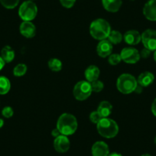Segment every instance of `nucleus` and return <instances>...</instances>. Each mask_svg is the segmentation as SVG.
Returning <instances> with one entry per match:
<instances>
[{
    "mask_svg": "<svg viewBox=\"0 0 156 156\" xmlns=\"http://www.w3.org/2000/svg\"><path fill=\"white\" fill-rule=\"evenodd\" d=\"M57 129L61 135L70 136L73 134L77 129V121L74 115L69 113H64L59 117L57 123Z\"/></svg>",
    "mask_w": 156,
    "mask_h": 156,
    "instance_id": "obj_1",
    "label": "nucleus"
},
{
    "mask_svg": "<svg viewBox=\"0 0 156 156\" xmlns=\"http://www.w3.org/2000/svg\"><path fill=\"white\" fill-rule=\"evenodd\" d=\"M109 22L103 19L94 20L90 27V33L93 37L97 40H105L111 31Z\"/></svg>",
    "mask_w": 156,
    "mask_h": 156,
    "instance_id": "obj_2",
    "label": "nucleus"
},
{
    "mask_svg": "<svg viewBox=\"0 0 156 156\" xmlns=\"http://www.w3.org/2000/svg\"><path fill=\"white\" fill-rule=\"evenodd\" d=\"M97 128L100 136L107 139L115 137L119 132V127L116 122L107 117L100 119L97 123Z\"/></svg>",
    "mask_w": 156,
    "mask_h": 156,
    "instance_id": "obj_3",
    "label": "nucleus"
},
{
    "mask_svg": "<svg viewBox=\"0 0 156 156\" xmlns=\"http://www.w3.org/2000/svg\"><path fill=\"white\" fill-rule=\"evenodd\" d=\"M116 86L119 92L124 94H129L136 90L138 87V82L131 74L124 73L119 76Z\"/></svg>",
    "mask_w": 156,
    "mask_h": 156,
    "instance_id": "obj_4",
    "label": "nucleus"
},
{
    "mask_svg": "<svg viewBox=\"0 0 156 156\" xmlns=\"http://www.w3.org/2000/svg\"><path fill=\"white\" fill-rule=\"evenodd\" d=\"M37 5L31 1H26L21 5L19 10V14L24 22H30L37 16Z\"/></svg>",
    "mask_w": 156,
    "mask_h": 156,
    "instance_id": "obj_5",
    "label": "nucleus"
},
{
    "mask_svg": "<svg viewBox=\"0 0 156 156\" xmlns=\"http://www.w3.org/2000/svg\"><path fill=\"white\" fill-rule=\"evenodd\" d=\"M92 88L90 82L86 80H82V81L78 82L75 85L73 88V96L75 98L78 100H84L87 99L90 96L92 93Z\"/></svg>",
    "mask_w": 156,
    "mask_h": 156,
    "instance_id": "obj_6",
    "label": "nucleus"
},
{
    "mask_svg": "<svg viewBox=\"0 0 156 156\" xmlns=\"http://www.w3.org/2000/svg\"><path fill=\"white\" fill-rule=\"evenodd\" d=\"M142 41L145 48L149 51H156V31L148 29L141 35Z\"/></svg>",
    "mask_w": 156,
    "mask_h": 156,
    "instance_id": "obj_7",
    "label": "nucleus"
},
{
    "mask_svg": "<svg viewBox=\"0 0 156 156\" xmlns=\"http://www.w3.org/2000/svg\"><path fill=\"white\" fill-rule=\"evenodd\" d=\"M121 58L127 64H136L140 59V54L134 48H125L120 54Z\"/></svg>",
    "mask_w": 156,
    "mask_h": 156,
    "instance_id": "obj_8",
    "label": "nucleus"
},
{
    "mask_svg": "<svg viewBox=\"0 0 156 156\" xmlns=\"http://www.w3.org/2000/svg\"><path fill=\"white\" fill-rule=\"evenodd\" d=\"M54 147L58 152L64 153L70 148V141L68 138L64 135L58 136L54 141Z\"/></svg>",
    "mask_w": 156,
    "mask_h": 156,
    "instance_id": "obj_9",
    "label": "nucleus"
},
{
    "mask_svg": "<svg viewBox=\"0 0 156 156\" xmlns=\"http://www.w3.org/2000/svg\"><path fill=\"white\" fill-rule=\"evenodd\" d=\"M143 14L147 19L156 21V0H149L143 8Z\"/></svg>",
    "mask_w": 156,
    "mask_h": 156,
    "instance_id": "obj_10",
    "label": "nucleus"
},
{
    "mask_svg": "<svg viewBox=\"0 0 156 156\" xmlns=\"http://www.w3.org/2000/svg\"><path fill=\"white\" fill-rule=\"evenodd\" d=\"M97 51L99 56L102 58H106L112 53V44L108 40H102L97 45Z\"/></svg>",
    "mask_w": 156,
    "mask_h": 156,
    "instance_id": "obj_11",
    "label": "nucleus"
},
{
    "mask_svg": "<svg viewBox=\"0 0 156 156\" xmlns=\"http://www.w3.org/2000/svg\"><path fill=\"white\" fill-rule=\"evenodd\" d=\"M109 152V147L104 142H97L92 146L93 156H108Z\"/></svg>",
    "mask_w": 156,
    "mask_h": 156,
    "instance_id": "obj_12",
    "label": "nucleus"
},
{
    "mask_svg": "<svg viewBox=\"0 0 156 156\" xmlns=\"http://www.w3.org/2000/svg\"><path fill=\"white\" fill-rule=\"evenodd\" d=\"M20 32L24 37L31 38L35 35V26L30 22H23L20 25Z\"/></svg>",
    "mask_w": 156,
    "mask_h": 156,
    "instance_id": "obj_13",
    "label": "nucleus"
},
{
    "mask_svg": "<svg viewBox=\"0 0 156 156\" xmlns=\"http://www.w3.org/2000/svg\"><path fill=\"white\" fill-rule=\"evenodd\" d=\"M124 40L127 44L130 45H136L139 44L142 40L141 34H139V31L136 30H130L124 34Z\"/></svg>",
    "mask_w": 156,
    "mask_h": 156,
    "instance_id": "obj_14",
    "label": "nucleus"
},
{
    "mask_svg": "<svg viewBox=\"0 0 156 156\" xmlns=\"http://www.w3.org/2000/svg\"><path fill=\"white\" fill-rule=\"evenodd\" d=\"M105 9L110 12H116L122 5V0H102Z\"/></svg>",
    "mask_w": 156,
    "mask_h": 156,
    "instance_id": "obj_15",
    "label": "nucleus"
},
{
    "mask_svg": "<svg viewBox=\"0 0 156 156\" xmlns=\"http://www.w3.org/2000/svg\"><path fill=\"white\" fill-rule=\"evenodd\" d=\"M84 74L87 80L91 83L94 80H98V77L100 76V70L97 66L90 65L85 70Z\"/></svg>",
    "mask_w": 156,
    "mask_h": 156,
    "instance_id": "obj_16",
    "label": "nucleus"
},
{
    "mask_svg": "<svg viewBox=\"0 0 156 156\" xmlns=\"http://www.w3.org/2000/svg\"><path fill=\"white\" fill-rule=\"evenodd\" d=\"M154 76L151 73L148 71L143 72L141 73L138 78V83L142 87H148L154 81Z\"/></svg>",
    "mask_w": 156,
    "mask_h": 156,
    "instance_id": "obj_17",
    "label": "nucleus"
},
{
    "mask_svg": "<svg viewBox=\"0 0 156 156\" xmlns=\"http://www.w3.org/2000/svg\"><path fill=\"white\" fill-rule=\"evenodd\" d=\"M112 106L109 102L103 101L99 105L97 112L100 113L102 118H106V117L110 115L111 112H112Z\"/></svg>",
    "mask_w": 156,
    "mask_h": 156,
    "instance_id": "obj_18",
    "label": "nucleus"
},
{
    "mask_svg": "<svg viewBox=\"0 0 156 156\" xmlns=\"http://www.w3.org/2000/svg\"><path fill=\"white\" fill-rule=\"evenodd\" d=\"M1 58L5 63H10L15 58V51L10 46H5L1 51Z\"/></svg>",
    "mask_w": 156,
    "mask_h": 156,
    "instance_id": "obj_19",
    "label": "nucleus"
},
{
    "mask_svg": "<svg viewBox=\"0 0 156 156\" xmlns=\"http://www.w3.org/2000/svg\"><path fill=\"white\" fill-rule=\"evenodd\" d=\"M11 83L8 78L3 76H0V94L4 95L9 91Z\"/></svg>",
    "mask_w": 156,
    "mask_h": 156,
    "instance_id": "obj_20",
    "label": "nucleus"
},
{
    "mask_svg": "<svg viewBox=\"0 0 156 156\" xmlns=\"http://www.w3.org/2000/svg\"><path fill=\"white\" fill-rule=\"evenodd\" d=\"M108 38H109V41L111 44H117L122 41V35L119 31H112L109 33V36H108Z\"/></svg>",
    "mask_w": 156,
    "mask_h": 156,
    "instance_id": "obj_21",
    "label": "nucleus"
},
{
    "mask_svg": "<svg viewBox=\"0 0 156 156\" xmlns=\"http://www.w3.org/2000/svg\"><path fill=\"white\" fill-rule=\"evenodd\" d=\"M48 67L52 71H60L62 68V63L57 58H52L48 61Z\"/></svg>",
    "mask_w": 156,
    "mask_h": 156,
    "instance_id": "obj_22",
    "label": "nucleus"
},
{
    "mask_svg": "<svg viewBox=\"0 0 156 156\" xmlns=\"http://www.w3.org/2000/svg\"><path fill=\"white\" fill-rule=\"evenodd\" d=\"M27 71V67L24 64H19L13 70V73L16 76H22L25 74Z\"/></svg>",
    "mask_w": 156,
    "mask_h": 156,
    "instance_id": "obj_23",
    "label": "nucleus"
},
{
    "mask_svg": "<svg viewBox=\"0 0 156 156\" xmlns=\"http://www.w3.org/2000/svg\"><path fill=\"white\" fill-rule=\"evenodd\" d=\"M0 2L5 8L12 9L17 6L19 0H0Z\"/></svg>",
    "mask_w": 156,
    "mask_h": 156,
    "instance_id": "obj_24",
    "label": "nucleus"
},
{
    "mask_svg": "<svg viewBox=\"0 0 156 156\" xmlns=\"http://www.w3.org/2000/svg\"><path fill=\"white\" fill-rule=\"evenodd\" d=\"M90 84L92 91H94V92H100L103 89V83L100 80H94V81L91 82Z\"/></svg>",
    "mask_w": 156,
    "mask_h": 156,
    "instance_id": "obj_25",
    "label": "nucleus"
},
{
    "mask_svg": "<svg viewBox=\"0 0 156 156\" xmlns=\"http://www.w3.org/2000/svg\"><path fill=\"white\" fill-rule=\"evenodd\" d=\"M121 61H122V58H121L120 55H118V54L110 55L109 57V60H108V61H109V63L111 65H116Z\"/></svg>",
    "mask_w": 156,
    "mask_h": 156,
    "instance_id": "obj_26",
    "label": "nucleus"
},
{
    "mask_svg": "<svg viewBox=\"0 0 156 156\" xmlns=\"http://www.w3.org/2000/svg\"><path fill=\"white\" fill-rule=\"evenodd\" d=\"M101 119H102L101 115H100V113H99L97 111L92 112L90 113V119L91 122H94V123L97 124L99 122H100V120Z\"/></svg>",
    "mask_w": 156,
    "mask_h": 156,
    "instance_id": "obj_27",
    "label": "nucleus"
},
{
    "mask_svg": "<svg viewBox=\"0 0 156 156\" xmlns=\"http://www.w3.org/2000/svg\"><path fill=\"white\" fill-rule=\"evenodd\" d=\"M13 113H14V112H13L12 108L10 107V106H5L2 111V115L5 118H10V117L12 116Z\"/></svg>",
    "mask_w": 156,
    "mask_h": 156,
    "instance_id": "obj_28",
    "label": "nucleus"
},
{
    "mask_svg": "<svg viewBox=\"0 0 156 156\" xmlns=\"http://www.w3.org/2000/svg\"><path fill=\"white\" fill-rule=\"evenodd\" d=\"M75 1H76V0H60L61 5L67 9L71 8V7L74 5Z\"/></svg>",
    "mask_w": 156,
    "mask_h": 156,
    "instance_id": "obj_29",
    "label": "nucleus"
},
{
    "mask_svg": "<svg viewBox=\"0 0 156 156\" xmlns=\"http://www.w3.org/2000/svg\"><path fill=\"white\" fill-rule=\"evenodd\" d=\"M150 52H151V51L148 50V49L145 48V49H143V50L142 51V52H141V56L144 58H148L150 55Z\"/></svg>",
    "mask_w": 156,
    "mask_h": 156,
    "instance_id": "obj_30",
    "label": "nucleus"
},
{
    "mask_svg": "<svg viewBox=\"0 0 156 156\" xmlns=\"http://www.w3.org/2000/svg\"><path fill=\"white\" fill-rule=\"evenodd\" d=\"M151 111H152L153 115L156 116V99L154 100L152 105H151Z\"/></svg>",
    "mask_w": 156,
    "mask_h": 156,
    "instance_id": "obj_31",
    "label": "nucleus"
},
{
    "mask_svg": "<svg viewBox=\"0 0 156 156\" xmlns=\"http://www.w3.org/2000/svg\"><path fill=\"white\" fill-rule=\"evenodd\" d=\"M51 135H52V136H54V137L57 138L58 136H61V133H60V131L58 129H54L53 131H52Z\"/></svg>",
    "mask_w": 156,
    "mask_h": 156,
    "instance_id": "obj_32",
    "label": "nucleus"
},
{
    "mask_svg": "<svg viewBox=\"0 0 156 156\" xmlns=\"http://www.w3.org/2000/svg\"><path fill=\"white\" fill-rule=\"evenodd\" d=\"M4 66H5V61H4L3 59L0 57V70L3 68Z\"/></svg>",
    "mask_w": 156,
    "mask_h": 156,
    "instance_id": "obj_33",
    "label": "nucleus"
},
{
    "mask_svg": "<svg viewBox=\"0 0 156 156\" xmlns=\"http://www.w3.org/2000/svg\"><path fill=\"white\" fill-rule=\"evenodd\" d=\"M108 156H122L120 154H119V153H116V152H114V153H112V154H108Z\"/></svg>",
    "mask_w": 156,
    "mask_h": 156,
    "instance_id": "obj_34",
    "label": "nucleus"
},
{
    "mask_svg": "<svg viewBox=\"0 0 156 156\" xmlns=\"http://www.w3.org/2000/svg\"><path fill=\"white\" fill-rule=\"evenodd\" d=\"M4 125V121L2 119H0V129L2 128Z\"/></svg>",
    "mask_w": 156,
    "mask_h": 156,
    "instance_id": "obj_35",
    "label": "nucleus"
},
{
    "mask_svg": "<svg viewBox=\"0 0 156 156\" xmlns=\"http://www.w3.org/2000/svg\"><path fill=\"white\" fill-rule=\"evenodd\" d=\"M154 61H155V62H156V51H154Z\"/></svg>",
    "mask_w": 156,
    "mask_h": 156,
    "instance_id": "obj_36",
    "label": "nucleus"
},
{
    "mask_svg": "<svg viewBox=\"0 0 156 156\" xmlns=\"http://www.w3.org/2000/svg\"><path fill=\"white\" fill-rule=\"evenodd\" d=\"M142 156H151V155H150L149 154H142Z\"/></svg>",
    "mask_w": 156,
    "mask_h": 156,
    "instance_id": "obj_37",
    "label": "nucleus"
},
{
    "mask_svg": "<svg viewBox=\"0 0 156 156\" xmlns=\"http://www.w3.org/2000/svg\"><path fill=\"white\" fill-rule=\"evenodd\" d=\"M154 144L156 145V137H155V139H154Z\"/></svg>",
    "mask_w": 156,
    "mask_h": 156,
    "instance_id": "obj_38",
    "label": "nucleus"
}]
</instances>
